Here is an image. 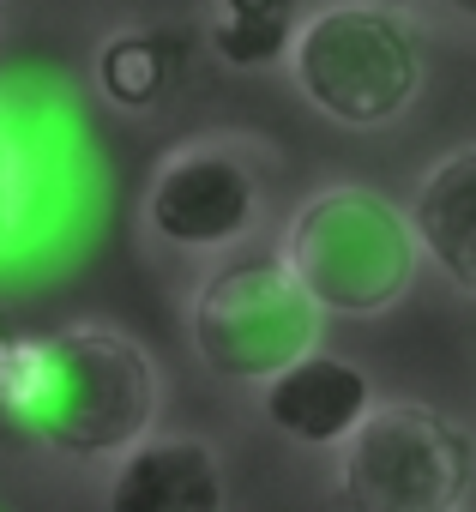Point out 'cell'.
<instances>
[{"label":"cell","instance_id":"5","mask_svg":"<svg viewBox=\"0 0 476 512\" xmlns=\"http://www.w3.org/2000/svg\"><path fill=\"white\" fill-rule=\"evenodd\" d=\"M470 434L416 398H380L338 446V512H458L470 494Z\"/></svg>","mask_w":476,"mask_h":512},{"label":"cell","instance_id":"11","mask_svg":"<svg viewBox=\"0 0 476 512\" xmlns=\"http://www.w3.org/2000/svg\"><path fill=\"white\" fill-rule=\"evenodd\" d=\"M181 67H187V37L169 31V25H127L115 37H103L97 49V91L121 109V115H145V109H163L181 85Z\"/></svg>","mask_w":476,"mask_h":512},{"label":"cell","instance_id":"8","mask_svg":"<svg viewBox=\"0 0 476 512\" xmlns=\"http://www.w3.org/2000/svg\"><path fill=\"white\" fill-rule=\"evenodd\" d=\"M374 404H380L374 380L332 350H308L302 362H290L284 374H272L260 386L266 422L302 452H338Z\"/></svg>","mask_w":476,"mask_h":512},{"label":"cell","instance_id":"12","mask_svg":"<svg viewBox=\"0 0 476 512\" xmlns=\"http://www.w3.org/2000/svg\"><path fill=\"white\" fill-rule=\"evenodd\" d=\"M296 31H302V0H217L211 55L223 67L260 73V67L290 55Z\"/></svg>","mask_w":476,"mask_h":512},{"label":"cell","instance_id":"16","mask_svg":"<svg viewBox=\"0 0 476 512\" xmlns=\"http://www.w3.org/2000/svg\"><path fill=\"white\" fill-rule=\"evenodd\" d=\"M0 512H7V506H0Z\"/></svg>","mask_w":476,"mask_h":512},{"label":"cell","instance_id":"6","mask_svg":"<svg viewBox=\"0 0 476 512\" xmlns=\"http://www.w3.org/2000/svg\"><path fill=\"white\" fill-rule=\"evenodd\" d=\"M97 217L91 145L43 103L0 91V272L61 253Z\"/></svg>","mask_w":476,"mask_h":512},{"label":"cell","instance_id":"2","mask_svg":"<svg viewBox=\"0 0 476 512\" xmlns=\"http://www.w3.org/2000/svg\"><path fill=\"white\" fill-rule=\"evenodd\" d=\"M278 260L296 272L326 320H380L410 296L422 247L410 211L392 205L380 187L332 181L290 211Z\"/></svg>","mask_w":476,"mask_h":512},{"label":"cell","instance_id":"10","mask_svg":"<svg viewBox=\"0 0 476 512\" xmlns=\"http://www.w3.org/2000/svg\"><path fill=\"white\" fill-rule=\"evenodd\" d=\"M410 229L434 272L476 296V145H452L440 163H428L410 199Z\"/></svg>","mask_w":476,"mask_h":512},{"label":"cell","instance_id":"3","mask_svg":"<svg viewBox=\"0 0 476 512\" xmlns=\"http://www.w3.org/2000/svg\"><path fill=\"white\" fill-rule=\"evenodd\" d=\"M296 91L338 127L374 133L392 127L422 91V43L392 7L338 0V7L302 19L290 43Z\"/></svg>","mask_w":476,"mask_h":512},{"label":"cell","instance_id":"15","mask_svg":"<svg viewBox=\"0 0 476 512\" xmlns=\"http://www.w3.org/2000/svg\"><path fill=\"white\" fill-rule=\"evenodd\" d=\"M368 7H398V0H368Z\"/></svg>","mask_w":476,"mask_h":512},{"label":"cell","instance_id":"13","mask_svg":"<svg viewBox=\"0 0 476 512\" xmlns=\"http://www.w3.org/2000/svg\"><path fill=\"white\" fill-rule=\"evenodd\" d=\"M19 332H25V326L0 308V380H7V356H13V338H19ZM0 422H7V404H0Z\"/></svg>","mask_w":476,"mask_h":512},{"label":"cell","instance_id":"7","mask_svg":"<svg viewBox=\"0 0 476 512\" xmlns=\"http://www.w3.org/2000/svg\"><path fill=\"white\" fill-rule=\"evenodd\" d=\"M272 157L254 139H187L175 145L145 187V235L175 253H229L266 223Z\"/></svg>","mask_w":476,"mask_h":512},{"label":"cell","instance_id":"14","mask_svg":"<svg viewBox=\"0 0 476 512\" xmlns=\"http://www.w3.org/2000/svg\"><path fill=\"white\" fill-rule=\"evenodd\" d=\"M452 13H464V19H476V0H446Z\"/></svg>","mask_w":476,"mask_h":512},{"label":"cell","instance_id":"9","mask_svg":"<svg viewBox=\"0 0 476 512\" xmlns=\"http://www.w3.org/2000/svg\"><path fill=\"white\" fill-rule=\"evenodd\" d=\"M229 470L205 434H145L115 458L103 512H223Z\"/></svg>","mask_w":476,"mask_h":512},{"label":"cell","instance_id":"4","mask_svg":"<svg viewBox=\"0 0 476 512\" xmlns=\"http://www.w3.org/2000/svg\"><path fill=\"white\" fill-rule=\"evenodd\" d=\"M326 314L278 260H223L187 308V338L205 374L229 386H266L308 350H320Z\"/></svg>","mask_w":476,"mask_h":512},{"label":"cell","instance_id":"1","mask_svg":"<svg viewBox=\"0 0 476 512\" xmlns=\"http://www.w3.org/2000/svg\"><path fill=\"white\" fill-rule=\"evenodd\" d=\"M7 428L73 464H115L157 434L163 374L151 350L115 326L19 332L0 380Z\"/></svg>","mask_w":476,"mask_h":512}]
</instances>
